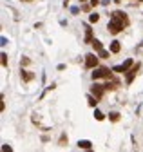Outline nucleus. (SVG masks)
Masks as SVG:
<instances>
[{
	"label": "nucleus",
	"instance_id": "nucleus-17",
	"mask_svg": "<svg viewBox=\"0 0 143 152\" xmlns=\"http://www.w3.org/2000/svg\"><path fill=\"white\" fill-rule=\"evenodd\" d=\"M98 56H100V58H109V51H105V49L98 51Z\"/></svg>",
	"mask_w": 143,
	"mask_h": 152
},
{
	"label": "nucleus",
	"instance_id": "nucleus-2",
	"mask_svg": "<svg viewBox=\"0 0 143 152\" xmlns=\"http://www.w3.org/2000/svg\"><path fill=\"white\" fill-rule=\"evenodd\" d=\"M111 71L105 67H100V69H94V73H92V80H98V78H111Z\"/></svg>",
	"mask_w": 143,
	"mask_h": 152
},
{
	"label": "nucleus",
	"instance_id": "nucleus-11",
	"mask_svg": "<svg viewBox=\"0 0 143 152\" xmlns=\"http://www.w3.org/2000/svg\"><path fill=\"white\" fill-rule=\"evenodd\" d=\"M112 18H120V20H123V22H127V16H125L121 11H114V13H112Z\"/></svg>",
	"mask_w": 143,
	"mask_h": 152
},
{
	"label": "nucleus",
	"instance_id": "nucleus-16",
	"mask_svg": "<svg viewBox=\"0 0 143 152\" xmlns=\"http://www.w3.org/2000/svg\"><path fill=\"white\" fill-rule=\"evenodd\" d=\"M89 20H91L92 24H94V22H98V20H100V15H98V13H92V15L89 16Z\"/></svg>",
	"mask_w": 143,
	"mask_h": 152
},
{
	"label": "nucleus",
	"instance_id": "nucleus-12",
	"mask_svg": "<svg viewBox=\"0 0 143 152\" xmlns=\"http://www.w3.org/2000/svg\"><path fill=\"white\" fill-rule=\"evenodd\" d=\"M91 45H92L96 51H101V49H103V45H101V42H100V40H92V42H91Z\"/></svg>",
	"mask_w": 143,
	"mask_h": 152
},
{
	"label": "nucleus",
	"instance_id": "nucleus-13",
	"mask_svg": "<svg viewBox=\"0 0 143 152\" xmlns=\"http://www.w3.org/2000/svg\"><path fill=\"white\" fill-rule=\"evenodd\" d=\"M94 118H96L98 121H101V120H103V118H105V114H103V112H101V110H98V109H96V110H94Z\"/></svg>",
	"mask_w": 143,
	"mask_h": 152
},
{
	"label": "nucleus",
	"instance_id": "nucleus-5",
	"mask_svg": "<svg viewBox=\"0 0 143 152\" xmlns=\"http://www.w3.org/2000/svg\"><path fill=\"white\" fill-rule=\"evenodd\" d=\"M138 71H140V64H136V65H132V69H129V74H127V84H132V80H134V76L138 74Z\"/></svg>",
	"mask_w": 143,
	"mask_h": 152
},
{
	"label": "nucleus",
	"instance_id": "nucleus-15",
	"mask_svg": "<svg viewBox=\"0 0 143 152\" xmlns=\"http://www.w3.org/2000/svg\"><path fill=\"white\" fill-rule=\"evenodd\" d=\"M87 101H89L91 107H96V103H98V101H96V96H94V98H92V96H89V98H87Z\"/></svg>",
	"mask_w": 143,
	"mask_h": 152
},
{
	"label": "nucleus",
	"instance_id": "nucleus-10",
	"mask_svg": "<svg viewBox=\"0 0 143 152\" xmlns=\"http://www.w3.org/2000/svg\"><path fill=\"white\" fill-rule=\"evenodd\" d=\"M120 49H121V45H120V42H118V40L111 42V53H120Z\"/></svg>",
	"mask_w": 143,
	"mask_h": 152
},
{
	"label": "nucleus",
	"instance_id": "nucleus-8",
	"mask_svg": "<svg viewBox=\"0 0 143 152\" xmlns=\"http://www.w3.org/2000/svg\"><path fill=\"white\" fill-rule=\"evenodd\" d=\"M85 42H87V44L92 42V29H91L87 24H85Z\"/></svg>",
	"mask_w": 143,
	"mask_h": 152
},
{
	"label": "nucleus",
	"instance_id": "nucleus-19",
	"mask_svg": "<svg viewBox=\"0 0 143 152\" xmlns=\"http://www.w3.org/2000/svg\"><path fill=\"white\" fill-rule=\"evenodd\" d=\"M29 62H31L29 58H24V60H22V65H29Z\"/></svg>",
	"mask_w": 143,
	"mask_h": 152
},
{
	"label": "nucleus",
	"instance_id": "nucleus-9",
	"mask_svg": "<svg viewBox=\"0 0 143 152\" xmlns=\"http://www.w3.org/2000/svg\"><path fill=\"white\" fill-rule=\"evenodd\" d=\"M78 147H80V149L89 150V149L92 147V143H91V141H87V140H81V141H78Z\"/></svg>",
	"mask_w": 143,
	"mask_h": 152
},
{
	"label": "nucleus",
	"instance_id": "nucleus-7",
	"mask_svg": "<svg viewBox=\"0 0 143 152\" xmlns=\"http://www.w3.org/2000/svg\"><path fill=\"white\" fill-rule=\"evenodd\" d=\"M20 76H22L24 81H31L33 78H35V74H33L31 71H22V73H20Z\"/></svg>",
	"mask_w": 143,
	"mask_h": 152
},
{
	"label": "nucleus",
	"instance_id": "nucleus-20",
	"mask_svg": "<svg viewBox=\"0 0 143 152\" xmlns=\"http://www.w3.org/2000/svg\"><path fill=\"white\" fill-rule=\"evenodd\" d=\"M100 4V0H91V5H98Z\"/></svg>",
	"mask_w": 143,
	"mask_h": 152
},
{
	"label": "nucleus",
	"instance_id": "nucleus-6",
	"mask_svg": "<svg viewBox=\"0 0 143 152\" xmlns=\"http://www.w3.org/2000/svg\"><path fill=\"white\" fill-rule=\"evenodd\" d=\"M103 91H105V85H98V84L92 85V94L96 96V98H101V96H103Z\"/></svg>",
	"mask_w": 143,
	"mask_h": 152
},
{
	"label": "nucleus",
	"instance_id": "nucleus-22",
	"mask_svg": "<svg viewBox=\"0 0 143 152\" xmlns=\"http://www.w3.org/2000/svg\"><path fill=\"white\" fill-rule=\"evenodd\" d=\"M80 2H85V0H80Z\"/></svg>",
	"mask_w": 143,
	"mask_h": 152
},
{
	"label": "nucleus",
	"instance_id": "nucleus-21",
	"mask_svg": "<svg viewBox=\"0 0 143 152\" xmlns=\"http://www.w3.org/2000/svg\"><path fill=\"white\" fill-rule=\"evenodd\" d=\"M24 2H31V0H24Z\"/></svg>",
	"mask_w": 143,
	"mask_h": 152
},
{
	"label": "nucleus",
	"instance_id": "nucleus-4",
	"mask_svg": "<svg viewBox=\"0 0 143 152\" xmlns=\"http://www.w3.org/2000/svg\"><path fill=\"white\" fill-rule=\"evenodd\" d=\"M131 67H132V60L129 58V60H125V64H121V65H116V67L112 69V71H114V73H127V71H129Z\"/></svg>",
	"mask_w": 143,
	"mask_h": 152
},
{
	"label": "nucleus",
	"instance_id": "nucleus-18",
	"mask_svg": "<svg viewBox=\"0 0 143 152\" xmlns=\"http://www.w3.org/2000/svg\"><path fill=\"white\" fill-rule=\"evenodd\" d=\"M2 65L4 67L8 65V54H5V53H2Z\"/></svg>",
	"mask_w": 143,
	"mask_h": 152
},
{
	"label": "nucleus",
	"instance_id": "nucleus-1",
	"mask_svg": "<svg viewBox=\"0 0 143 152\" xmlns=\"http://www.w3.org/2000/svg\"><path fill=\"white\" fill-rule=\"evenodd\" d=\"M125 24H127V22H123V20H120V18H112L111 22H109L107 29H109V33H111V34H118L121 29H123Z\"/></svg>",
	"mask_w": 143,
	"mask_h": 152
},
{
	"label": "nucleus",
	"instance_id": "nucleus-3",
	"mask_svg": "<svg viewBox=\"0 0 143 152\" xmlns=\"http://www.w3.org/2000/svg\"><path fill=\"white\" fill-rule=\"evenodd\" d=\"M98 65V56L96 54H87L85 56V67L87 69H94Z\"/></svg>",
	"mask_w": 143,
	"mask_h": 152
},
{
	"label": "nucleus",
	"instance_id": "nucleus-14",
	"mask_svg": "<svg viewBox=\"0 0 143 152\" xmlns=\"http://www.w3.org/2000/svg\"><path fill=\"white\" fill-rule=\"evenodd\" d=\"M109 120H111V121H118L120 120V112H111V114H109Z\"/></svg>",
	"mask_w": 143,
	"mask_h": 152
}]
</instances>
